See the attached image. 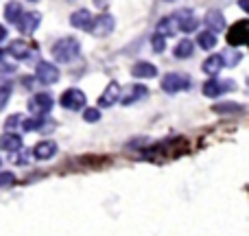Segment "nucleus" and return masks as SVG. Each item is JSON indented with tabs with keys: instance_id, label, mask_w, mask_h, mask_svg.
Returning a JSON list of instances; mask_svg holds the SVG:
<instances>
[{
	"instance_id": "nucleus-10",
	"label": "nucleus",
	"mask_w": 249,
	"mask_h": 236,
	"mask_svg": "<svg viewBox=\"0 0 249 236\" xmlns=\"http://www.w3.org/2000/svg\"><path fill=\"white\" fill-rule=\"evenodd\" d=\"M175 20H177V24H179V31H184V33H193L199 26V20L195 18V13L190 11V9H179V11H175Z\"/></svg>"
},
{
	"instance_id": "nucleus-34",
	"label": "nucleus",
	"mask_w": 249,
	"mask_h": 236,
	"mask_svg": "<svg viewBox=\"0 0 249 236\" xmlns=\"http://www.w3.org/2000/svg\"><path fill=\"white\" fill-rule=\"evenodd\" d=\"M238 4H241V9H245L249 13V0H238Z\"/></svg>"
},
{
	"instance_id": "nucleus-28",
	"label": "nucleus",
	"mask_w": 249,
	"mask_h": 236,
	"mask_svg": "<svg viewBox=\"0 0 249 236\" xmlns=\"http://www.w3.org/2000/svg\"><path fill=\"white\" fill-rule=\"evenodd\" d=\"M44 125V118L42 116H33V118H24V125H22V129L24 131H35V129H39Z\"/></svg>"
},
{
	"instance_id": "nucleus-22",
	"label": "nucleus",
	"mask_w": 249,
	"mask_h": 236,
	"mask_svg": "<svg viewBox=\"0 0 249 236\" xmlns=\"http://www.w3.org/2000/svg\"><path fill=\"white\" fill-rule=\"evenodd\" d=\"M197 44L203 51H212V48H216V33L214 31H201L197 37Z\"/></svg>"
},
{
	"instance_id": "nucleus-31",
	"label": "nucleus",
	"mask_w": 249,
	"mask_h": 236,
	"mask_svg": "<svg viewBox=\"0 0 249 236\" xmlns=\"http://www.w3.org/2000/svg\"><path fill=\"white\" fill-rule=\"evenodd\" d=\"M16 182V175L11 171H0V188H9Z\"/></svg>"
},
{
	"instance_id": "nucleus-18",
	"label": "nucleus",
	"mask_w": 249,
	"mask_h": 236,
	"mask_svg": "<svg viewBox=\"0 0 249 236\" xmlns=\"http://www.w3.org/2000/svg\"><path fill=\"white\" fill-rule=\"evenodd\" d=\"M177 31H179V24H177L175 16H168V18H162V20L158 22V26H155V33L164 35V37H171V35H175Z\"/></svg>"
},
{
	"instance_id": "nucleus-5",
	"label": "nucleus",
	"mask_w": 249,
	"mask_h": 236,
	"mask_svg": "<svg viewBox=\"0 0 249 236\" xmlns=\"http://www.w3.org/2000/svg\"><path fill=\"white\" fill-rule=\"evenodd\" d=\"M86 94H83L81 90H77V88H70V90H66L64 94H61V108L70 109V112H77V109H83L86 108Z\"/></svg>"
},
{
	"instance_id": "nucleus-16",
	"label": "nucleus",
	"mask_w": 249,
	"mask_h": 236,
	"mask_svg": "<svg viewBox=\"0 0 249 236\" xmlns=\"http://www.w3.org/2000/svg\"><path fill=\"white\" fill-rule=\"evenodd\" d=\"M0 149H2V151H11V153L20 151L22 149V136H20V133L7 131L4 136H0Z\"/></svg>"
},
{
	"instance_id": "nucleus-4",
	"label": "nucleus",
	"mask_w": 249,
	"mask_h": 236,
	"mask_svg": "<svg viewBox=\"0 0 249 236\" xmlns=\"http://www.w3.org/2000/svg\"><path fill=\"white\" fill-rule=\"evenodd\" d=\"M35 79L44 86H53V83L59 81V68L53 66L51 61H39L37 68H35Z\"/></svg>"
},
{
	"instance_id": "nucleus-12",
	"label": "nucleus",
	"mask_w": 249,
	"mask_h": 236,
	"mask_svg": "<svg viewBox=\"0 0 249 236\" xmlns=\"http://www.w3.org/2000/svg\"><path fill=\"white\" fill-rule=\"evenodd\" d=\"M146 94H149V90H146L142 83H133V86L127 88L124 94H121V103L123 105H131V103H136V101H142Z\"/></svg>"
},
{
	"instance_id": "nucleus-1",
	"label": "nucleus",
	"mask_w": 249,
	"mask_h": 236,
	"mask_svg": "<svg viewBox=\"0 0 249 236\" xmlns=\"http://www.w3.org/2000/svg\"><path fill=\"white\" fill-rule=\"evenodd\" d=\"M81 53V44L74 37H61L53 44V57L59 64H70L72 59H77Z\"/></svg>"
},
{
	"instance_id": "nucleus-29",
	"label": "nucleus",
	"mask_w": 249,
	"mask_h": 236,
	"mask_svg": "<svg viewBox=\"0 0 249 236\" xmlns=\"http://www.w3.org/2000/svg\"><path fill=\"white\" fill-rule=\"evenodd\" d=\"M151 46H153L155 53H162L164 48H166V37H164V35H160V33H155L153 37H151Z\"/></svg>"
},
{
	"instance_id": "nucleus-15",
	"label": "nucleus",
	"mask_w": 249,
	"mask_h": 236,
	"mask_svg": "<svg viewBox=\"0 0 249 236\" xmlns=\"http://www.w3.org/2000/svg\"><path fill=\"white\" fill-rule=\"evenodd\" d=\"M206 26H208V31H214V33H219V31H225L228 22H225L223 13L216 11V9H212V11L206 13Z\"/></svg>"
},
{
	"instance_id": "nucleus-3",
	"label": "nucleus",
	"mask_w": 249,
	"mask_h": 236,
	"mask_svg": "<svg viewBox=\"0 0 249 236\" xmlns=\"http://www.w3.org/2000/svg\"><path fill=\"white\" fill-rule=\"evenodd\" d=\"M203 94L208 96V99H219V96L228 94V92L234 90V81H230V79H208L206 83H203Z\"/></svg>"
},
{
	"instance_id": "nucleus-20",
	"label": "nucleus",
	"mask_w": 249,
	"mask_h": 236,
	"mask_svg": "<svg viewBox=\"0 0 249 236\" xmlns=\"http://www.w3.org/2000/svg\"><path fill=\"white\" fill-rule=\"evenodd\" d=\"M22 16H24V11H22V4L18 2V0H9V2L4 4V20L7 22L18 24V22L22 20Z\"/></svg>"
},
{
	"instance_id": "nucleus-27",
	"label": "nucleus",
	"mask_w": 249,
	"mask_h": 236,
	"mask_svg": "<svg viewBox=\"0 0 249 236\" xmlns=\"http://www.w3.org/2000/svg\"><path fill=\"white\" fill-rule=\"evenodd\" d=\"M241 59H243L241 51H234V48H230V51H225V53H223V61H225V66H234V64H238Z\"/></svg>"
},
{
	"instance_id": "nucleus-23",
	"label": "nucleus",
	"mask_w": 249,
	"mask_h": 236,
	"mask_svg": "<svg viewBox=\"0 0 249 236\" xmlns=\"http://www.w3.org/2000/svg\"><path fill=\"white\" fill-rule=\"evenodd\" d=\"M173 53H175L177 59H188V57H193V53H195V44L190 42V39H181Z\"/></svg>"
},
{
	"instance_id": "nucleus-14",
	"label": "nucleus",
	"mask_w": 249,
	"mask_h": 236,
	"mask_svg": "<svg viewBox=\"0 0 249 236\" xmlns=\"http://www.w3.org/2000/svg\"><path fill=\"white\" fill-rule=\"evenodd\" d=\"M57 153V145L53 140H42L33 146V158L37 160H51Z\"/></svg>"
},
{
	"instance_id": "nucleus-13",
	"label": "nucleus",
	"mask_w": 249,
	"mask_h": 236,
	"mask_svg": "<svg viewBox=\"0 0 249 236\" xmlns=\"http://www.w3.org/2000/svg\"><path fill=\"white\" fill-rule=\"evenodd\" d=\"M70 24L74 26V29H92V24H94V16H92L88 9H79V11H74L72 16H70Z\"/></svg>"
},
{
	"instance_id": "nucleus-7",
	"label": "nucleus",
	"mask_w": 249,
	"mask_h": 236,
	"mask_svg": "<svg viewBox=\"0 0 249 236\" xmlns=\"http://www.w3.org/2000/svg\"><path fill=\"white\" fill-rule=\"evenodd\" d=\"M114 26H116L114 16H109V13H101L99 18H94V24H92L90 31L96 35V37H105V35H109L114 31Z\"/></svg>"
},
{
	"instance_id": "nucleus-33",
	"label": "nucleus",
	"mask_w": 249,
	"mask_h": 236,
	"mask_svg": "<svg viewBox=\"0 0 249 236\" xmlns=\"http://www.w3.org/2000/svg\"><path fill=\"white\" fill-rule=\"evenodd\" d=\"M7 35H9V31L4 29L2 24H0V42H4V39H7Z\"/></svg>"
},
{
	"instance_id": "nucleus-32",
	"label": "nucleus",
	"mask_w": 249,
	"mask_h": 236,
	"mask_svg": "<svg viewBox=\"0 0 249 236\" xmlns=\"http://www.w3.org/2000/svg\"><path fill=\"white\" fill-rule=\"evenodd\" d=\"M212 109H214V112H219V114H225V112H241V105H236V103H225V105H214V108H212Z\"/></svg>"
},
{
	"instance_id": "nucleus-17",
	"label": "nucleus",
	"mask_w": 249,
	"mask_h": 236,
	"mask_svg": "<svg viewBox=\"0 0 249 236\" xmlns=\"http://www.w3.org/2000/svg\"><path fill=\"white\" fill-rule=\"evenodd\" d=\"M131 74L136 79H153L158 74V68L151 61H136L131 68Z\"/></svg>"
},
{
	"instance_id": "nucleus-21",
	"label": "nucleus",
	"mask_w": 249,
	"mask_h": 236,
	"mask_svg": "<svg viewBox=\"0 0 249 236\" xmlns=\"http://www.w3.org/2000/svg\"><path fill=\"white\" fill-rule=\"evenodd\" d=\"M7 53L13 57V59H26V57L31 55V46L24 42V39H16V42H11L9 44V48H7Z\"/></svg>"
},
{
	"instance_id": "nucleus-25",
	"label": "nucleus",
	"mask_w": 249,
	"mask_h": 236,
	"mask_svg": "<svg viewBox=\"0 0 249 236\" xmlns=\"http://www.w3.org/2000/svg\"><path fill=\"white\" fill-rule=\"evenodd\" d=\"M22 125H24V116L22 114H13V116H9L7 120H4V129L7 131H13V129H22Z\"/></svg>"
},
{
	"instance_id": "nucleus-8",
	"label": "nucleus",
	"mask_w": 249,
	"mask_h": 236,
	"mask_svg": "<svg viewBox=\"0 0 249 236\" xmlns=\"http://www.w3.org/2000/svg\"><path fill=\"white\" fill-rule=\"evenodd\" d=\"M228 42H230V46H234V48L243 42H249V20H241L234 24V29L228 33Z\"/></svg>"
},
{
	"instance_id": "nucleus-35",
	"label": "nucleus",
	"mask_w": 249,
	"mask_h": 236,
	"mask_svg": "<svg viewBox=\"0 0 249 236\" xmlns=\"http://www.w3.org/2000/svg\"><path fill=\"white\" fill-rule=\"evenodd\" d=\"M166 2H173V0H166Z\"/></svg>"
},
{
	"instance_id": "nucleus-24",
	"label": "nucleus",
	"mask_w": 249,
	"mask_h": 236,
	"mask_svg": "<svg viewBox=\"0 0 249 236\" xmlns=\"http://www.w3.org/2000/svg\"><path fill=\"white\" fill-rule=\"evenodd\" d=\"M16 59H13L9 53H0V73L2 74H11V73H16Z\"/></svg>"
},
{
	"instance_id": "nucleus-9",
	"label": "nucleus",
	"mask_w": 249,
	"mask_h": 236,
	"mask_svg": "<svg viewBox=\"0 0 249 236\" xmlns=\"http://www.w3.org/2000/svg\"><path fill=\"white\" fill-rule=\"evenodd\" d=\"M121 94H123V90L116 81L107 83V88L103 90V94L99 96V108H112V105H116L118 101H121Z\"/></svg>"
},
{
	"instance_id": "nucleus-30",
	"label": "nucleus",
	"mask_w": 249,
	"mask_h": 236,
	"mask_svg": "<svg viewBox=\"0 0 249 236\" xmlns=\"http://www.w3.org/2000/svg\"><path fill=\"white\" fill-rule=\"evenodd\" d=\"M99 118H101L99 108H86L83 109V120H86V123H96Z\"/></svg>"
},
{
	"instance_id": "nucleus-6",
	"label": "nucleus",
	"mask_w": 249,
	"mask_h": 236,
	"mask_svg": "<svg viewBox=\"0 0 249 236\" xmlns=\"http://www.w3.org/2000/svg\"><path fill=\"white\" fill-rule=\"evenodd\" d=\"M53 96L51 94H44V92H39V94H33L29 101V112L33 114V116H44V114H48L53 109Z\"/></svg>"
},
{
	"instance_id": "nucleus-26",
	"label": "nucleus",
	"mask_w": 249,
	"mask_h": 236,
	"mask_svg": "<svg viewBox=\"0 0 249 236\" xmlns=\"http://www.w3.org/2000/svg\"><path fill=\"white\" fill-rule=\"evenodd\" d=\"M11 92H13L11 83H2V86H0V109L7 108L9 99H11Z\"/></svg>"
},
{
	"instance_id": "nucleus-19",
	"label": "nucleus",
	"mask_w": 249,
	"mask_h": 236,
	"mask_svg": "<svg viewBox=\"0 0 249 236\" xmlns=\"http://www.w3.org/2000/svg\"><path fill=\"white\" fill-rule=\"evenodd\" d=\"M203 73L210 74V77H216L221 70L225 68V61H223V55H210L206 61H203Z\"/></svg>"
},
{
	"instance_id": "nucleus-11",
	"label": "nucleus",
	"mask_w": 249,
	"mask_h": 236,
	"mask_svg": "<svg viewBox=\"0 0 249 236\" xmlns=\"http://www.w3.org/2000/svg\"><path fill=\"white\" fill-rule=\"evenodd\" d=\"M39 22H42V13L39 11H24V16L18 22V26H20V31L24 35H33L35 31H37Z\"/></svg>"
},
{
	"instance_id": "nucleus-2",
	"label": "nucleus",
	"mask_w": 249,
	"mask_h": 236,
	"mask_svg": "<svg viewBox=\"0 0 249 236\" xmlns=\"http://www.w3.org/2000/svg\"><path fill=\"white\" fill-rule=\"evenodd\" d=\"M190 86H193L190 77H186V74H181V73H168L162 77V90L166 92V94H177V92H181V90H188Z\"/></svg>"
}]
</instances>
